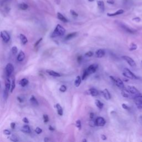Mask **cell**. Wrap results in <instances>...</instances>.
<instances>
[{
    "instance_id": "obj_1",
    "label": "cell",
    "mask_w": 142,
    "mask_h": 142,
    "mask_svg": "<svg viewBox=\"0 0 142 142\" xmlns=\"http://www.w3.org/2000/svg\"><path fill=\"white\" fill-rule=\"evenodd\" d=\"M65 33H66V30L64 29V28L60 24H57L54 31L51 34V37H55L58 36H62L64 35Z\"/></svg>"
},
{
    "instance_id": "obj_2",
    "label": "cell",
    "mask_w": 142,
    "mask_h": 142,
    "mask_svg": "<svg viewBox=\"0 0 142 142\" xmlns=\"http://www.w3.org/2000/svg\"><path fill=\"white\" fill-rule=\"evenodd\" d=\"M126 90L129 93V98H132L133 99L134 97H135L136 95H139V94L141 93V92L139 91L137 88L132 86H128L126 88Z\"/></svg>"
},
{
    "instance_id": "obj_3",
    "label": "cell",
    "mask_w": 142,
    "mask_h": 142,
    "mask_svg": "<svg viewBox=\"0 0 142 142\" xmlns=\"http://www.w3.org/2000/svg\"><path fill=\"white\" fill-rule=\"evenodd\" d=\"M123 75L124 77H126L127 78L131 79H138V77H137L133 73H132L128 68H124L123 72Z\"/></svg>"
},
{
    "instance_id": "obj_4",
    "label": "cell",
    "mask_w": 142,
    "mask_h": 142,
    "mask_svg": "<svg viewBox=\"0 0 142 142\" xmlns=\"http://www.w3.org/2000/svg\"><path fill=\"white\" fill-rule=\"evenodd\" d=\"M134 103L138 109H142V93H140L133 99Z\"/></svg>"
},
{
    "instance_id": "obj_5",
    "label": "cell",
    "mask_w": 142,
    "mask_h": 142,
    "mask_svg": "<svg viewBox=\"0 0 142 142\" xmlns=\"http://www.w3.org/2000/svg\"><path fill=\"white\" fill-rule=\"evenodd\" d=\"M122 58L126 61V62L129 65L130 67H134L136 66V63L133 59L131 57H130L128 55H123Z\"/></svg>"
},
{
    "instance_id": "obj_6",
    "label": "cell",
    "mask_w": 142,
    "mask_h": 142,
    "mask_svg": "<svg viewBox=\"0 0 142 142\" xmlns=\"http://www.w3.org/2000/svg\"><path fill=\"white\" fill-rule=\"evenodd\" d=\"M6 73L7 77H9L14 71V67H13V65L11 63H8L6 66Z\"/></svg>"
},
{
    "instance_id": "obj_7",
    "label": "cell",
    "mask_w": 142,
    "mask_h": 142,
    "mask_svg": "<svg viewBox=\"0 0 142 142\" xmlns=\"http://www.w3.org/2000/svg\"><path fill=\"white\" fill-rule=\"evenodd\" d=\"M98 67V64H93L90 65V66L88 67V68L86 69L89 76L94 73H95V71L97 70Z\"/></svg>"
},
{
    "instance_id": "obj_8",
    "label": "cell",
    "mask_w": 142,
    "mask_h": 142,
    "mask_svg": "<svg viewBox=\"0 0 142 142\" xmlns=\"http://www.w3.org/2000/svg\"><path fill=\"white\" fill-rule=\"evenodd\" d=\"M1 37L5 43H7L10 40V36L8 33V32L5 31H3L1 32Z\"/></svg>"
},
{
    "instance_id": "obj_9",
    "label": "cell",
    "mask_w": 142,
    "mask_h": 142,
    "mask_svg": "<svg viewBox=\"0 0 142 142\" xmlns=\"http://www.w3.org/2000/svg\"><path fill=\"white\" fill-rule=\"evenodd\" d=\"M105 120L103 117H98L95 120V125L97 126H104L105 125Z\"/></svg>"
},
{
    "instance_id": "obj_10",
    "label": "cell",
    "mask_w": 142,
    "mask_h": 142,
    "mask_svg": "<svg viewBox=\"0 0 142 142\" xmlns=\"http://www.w3.org/2000/svg\"><path fill=\"white\" fill-rule=\"evenodd\" d=\"M120 24V26L124 30H125L126 32H129L130 33H134L136 32V30L133 29V28H130L129 27H128V26H126V24H122V23H120L119 24Z\"/></svg>"
},
{
    "instance_id": "obj_11",
    "label": "cell",
    "mask_w": 142,
    "mask_h": 142,
    "mask_svg": "<svg viewBox=\"0 0 142 142\" xmlns=\"http://www.w3.org/2000/svg\"><path fill=\"white\" fill-rule=\"evenodd\" d=\"M86 93L88 95H91L92 96L95 97L98 95V91L95 88H90L86 92Z\"/></svg>"
},
{
    "instance_id": "obj_12",
    "label": "cell",
    "mask_w": 142,
    "mask_h": 142,
    "mask_svg": "<svg viewBox=\"0 0 142 142\" xmlns=\"http://www.w3.org/2000/svg\"><path fill=\"white\" fill-rule=\"evenodd\" d=\"M114 83L116 84V85L118 87V88H119L120 89H123L124 88V84L122 80L120 78H117L116 79V81H115Z\"/></svg>"
},
{
    "instance_id": "obj_13",
    "label": "cell",
    "mask_w": 142,
    "mask_h": 142,
    "mask_svg": "<svg viewBox=\"0 0 142 142\" xmlns=\"http://www.w3.org/2000/svg\"><path fill=\"white\" fill-rule=\"evenodd\" d=\"M102 93L103 96H104V98L106 99V100H110L111 99L110 94L107 89H104L102 92Z\"/></svg>"
},
{
    "instance_id": "obj_14",
    "label": "cell",
    "mask_w": 142,
    "mask_h": 142,
    "mask_svg": "<svg viewBox=\"0 0 142 142\" xmlns=\"http://www.w3.org/2000/svg\"><path fill=\"white\" fill-rule=\"evenodd\" d=\"M124 12V11L123 10V9H119V10L117 11L116 12H114V13H107V16H109V17L116 16H117V15H122Z\"/></svg>"
},
{
    "instance_id": "obj_15",
    "label": "cell",
    "mask_w": 142,
    "mask_h": 142,
    "mask_svg": "<svg viewBox=\"0 0 142 142\" xmlns=\"http://www.w3.org/2000/svg\"><path fill=\"white\" fill-rule=\"evenodd\" d=\"M97 5L98 6V8L101 12H103L104 11V3L103 1H98L97 2Z\"/></svg>"
},
{
    "instance_id": "obj_16",
    "label": "cell",
    "mask_w": 142,
    "mask_h": 142,
    "mask_svg": "<svg viewBox=\"0 0 142 142\" xmlns=\"http://www.w3.org/2000/svg\"><path fill=\"white\" fill-rule=\"evenodd\" d=\"M95 55H96V57L98 58H102L104 56L105 52L102 49H99L96 51Z\"/></svg>"
},
{
    "instance_id": "obj_17",
    "label": "cell",
    "mask_w": 142,
    "mask_h": 142,
    "mask_svg": "<svg viewBox=\"0 0 142 142\" xmlns=\"http://www.w3.org/2000/svg\"><path fill=\"white\" fill-rule=\"evenodd\" d=\"M46 72L49 75H50L51 76L53 77H61V75L59 73H57L56 72H55L54 71L52 70H48L46 71Z\"/></svg>"
},
{
    "instance_id": "obj_18",
    "label": "cell",
    "mask_w": 142,
    "mask_h": 142,
    "mask_svg": "<svg viewBox=\"0 0 142 142\" xmlns=\"http://www.w3.org/2000/svg\"><path fill=\"white\" fill-rule=\"evenodd\" d=\"M24 58H25V54L23 51H21L17 56V61L19 62H22L24 60Z\"/></svg>"
},
{
    "instance_id": "obj_19",
    "label": "cell",
    "mask_w": 142,
    "mask_h": 142,
    "mask_svg": "<svg viewBox=\"0 0 142 142\" xmlns=\"http://www.w3.org/2000/svg\"><path fill=\"white\" fill-rule=\"evenodd\" d=\"M20 39L21 41V43H22L23 45H26V44L27 43L28 39L24 34H20Z\"/></svg>"
},
{
    "instance_id": "obj_20",
    "label": "cell",
    "mask_w": 142,
    "mask_h": 142,
    "mask_svg": "<svg viewBox=\"0 0 142 142\" xmlns=\"http://www.w3.org/2000/svg\"><path fill=\"white\" fill-rule=\"evenodd\" d=\"M21 131L26 133H30L31 132V128L28 125H25L22 126Z\"/></svg>"
},
{
    "instance_id": "obj_21",
    "label": "cell",
    "mask_w": 142,
    "mask_h": 142,
    "mask_svg": "<svg viewBox=\"0 0 142 142\" xmlns=\"http://www.w3.org/2000/svg\"><path fill=\"white\" fill-rule=\"evenodd\" d=\"M28 83H29V82H28V80L27 79H26V78H24V79H22L20 80V82H19V84H20L21 86L24 87H25V86H27L28 84Z\"/></svg>"
},
{
    "instance_id": "obj_22",
    "label": "cell",
    "mask_w": 142,
    "mask_h": 142,
    "mask_svg": "<svg viewBox=\"0 0 142 142\" xmlns=\"http://www.w3.org/2000/svg\"><path fill=\"white\" fill-rule=\"evenodd\" d=\"M30 101L32 104L35 105V106H37V105H38V101L37 100V99L35 97H34V95H32V96L30 97Z\"/></svg>"
},
{
    "instance_id": "obj_23",
    "label": "cell",
    "mask_w": 142,
    "mask_h": 142,
    "mask_svg": "<svg viewBox=\"0 0 142 142\" xmlns=\"http://www.w3.org/2000/svg\"><path fill=\"white\" fill-rule=\"evenodd\" d=\"M55 107H56L57 110V113L59 115V116H62L63 114V111L62 107L61 106V105L59 104H57L55 105Z\"/></svg>"
},
{
    "instance_id": "obj_24",
    "label": "cell",
    "mask_w": 142,
    "mask_h": 142,
    "mask_svg": "<svg viewBox=\"0 0 142 142\" xmlns=\"http://www.w3.org/2000/svg\"><path fill=\"white\" fill-rule=\"evenodd\" d=\"M57 17L59 20L62 21L63 22H68V20L63 15L61 14V13H57Z\"/></svg>"
},
{
    "instance_id": "obj_25",
    "label": "cell",
    "mask_w": 142,
    "mask_h": 142,
    "mask_svg": "<svg viewBox=\"0 0 142 142\" xmlns=\"http://www.w3.org/2000/svg\"><path fill=\"white\" fill-rule=\"evenodd\" d=\"M81 78L80 77V76H78L76 78L75 81H74V85L76 87H78L80 86V83H81Z\"/></svg>"
},
{
    "instance_id": "obj_26",
    "label": "cell",
    "mask_w": 142,
    "mask_h": 142,
    "mask_svg": "<svg viewBox=\"0 0 142 142\" xmlns=\"http://www.w3.org/2000/svg\"><path fill=\"white\" fill-rule=\"evenodd\" d=\"M95 105H96V106L97 107V108L99 109H102L103 106H104L103 103H102L99 100H98V99H96V100L95 101Z\"/></svg>"
},
{
    "instance_id": "obj_27",
    "label": "cell",
    "mask_w": 142,
    "mask_h": 142,
    "mask_svg": "<svg viewBox=\"0 0 142 142\" xmlns=\"http://www.w3.org/2000/svg\"><path fill=\"white\" fill-rule=\"evenodd\" d=\"M77 34V32H73V33L68 34V35H67L66 38H65V39H66V40L71 39V38L76 37Z\"/></svg>"
},
{
    "instance_id": "obj_28",
    "label": "cell",
    "mask_w": 142,
    "mask_h": 142,
    "mask_svg": "<svg viewBox=\"0 0 142 142\" xmlns=\"http://www.w3.org/2000/svg\"><path fill=\"white\" fill-rule=\"evenodd\" d=\"M11 86V82H10V80L8 79V78H6L5 80V88H6L7 90H9L10 89V87Z\"/></svg>"
},
{
    "instance_id": "obj_29",
    "label": "cell",
    "mask_w": 142,
    "mask_h": 142,
    "mask_svg": "<svg viewBox=\"0 0 142 142\" xmlns=\"http://www.w3.org/2000/svg\"><path fill=\"white\" fill-rule=\"evenodd\" d=\"M137 49V45H136V44L134 43H130V46H129V50L130 51L136 50Z\"/></svg>"
},
{
    "instance_id": "obj_30",
    "label": "cell",
    "mask_w": 142,
    "mask_h": 142,
    "mask_svg": "<svg viewBox=\"0 0 142 142\" xmlns=\"http://www.w3.org/2000/svg\"><path fill=\"white\" fill-rule=\"evenodd\" d=\"M16 87V80H15V78H13L12 79V84H11V93H12L13 90L15 89Z\"/></svg>"
},
{
    "instance_id": "obj_31",
    "label": "cell",
    "mask_w": 142,
    "mask_h": 142,
    "mask_svg": "<svg viewBox=\"0 0 142 142\" xmlns=\"http://www.w3.org/2000/svg\"><path fill=\"white\" fill-rule=\"evenodd\" d=\"M19 7H20V8L21 9H23V10H26V9H27L28 7V5L24 3H21L20 6H19Z\"/></svg>"
},
{
    "instance_id": "obj_32",
    "label": "cell",
    "mask_w": 142,
    "mask_h": 142,
    "mask_svg": "<svg viewBox=\"0 0 142 142\" xmlns=\"http://www.w3.org/2000/svg\"><path fill=\"white\" fill-rule=\"evenodd\" d=\"M76 127L78 128L79 130L81 129L82 128V124H81V121L80 120H77L76 123Z\"/></svg>"
},
{
    "instance_id": "obj_33",
    "label": "cell",
    "mask_w": 142,
    "mask_h": 142,
    "mask_svg": "<svg viewBox=\"0 0 142 142\" xmlns=\"http://www.w3.org/2000/svg\"><path fill=\"white\" fill-rule=\"evenodd\" d=\"M89 76V74H88L87 70H85L83 71V76H82V80H85L86 78H87V77Z\"/></svg>"
},
{
    "instance_id": "obj_34",
    "label": "cell",
    "mask_w": 142,
    "mask_h": 142,
    "mask_svg": "<svg viewBox=\"0 0 142 142\" xmlns=\"http://www.w3.org/2000/svg\"><path fill=\"white\" fill-rule=\"evenodd\" d=\"M8 90H7L6 88H5L4 89V91H3V97H4V98L5 100H6L8 98Z\"/></svg>"
},
{
    "instance_id": "obj_35",
    "label": "cell",
    "mask_w": 142,
    "mask_h": 142,
    "mask_svg": "<svg viewBox=\"0 0 142 142\" xmlns=\"http://www.w3.org/2000/svg\"><path fill=\"white\" fill-rule=\"evenodd\" d=\"M17 51H18V49H17V47L16 46H13V47L12 48V53L13 55H16V53H17Z\"/></svg>"
},
{
    "instance_id": "obj_36",
    "label": "cell",
    "mask_w": 142,
    "mask_h": 142,
    "mask_svg": "<svg viewBox=\"0 0 142 142\" xmlns=\"http://www.w3.org/2000/svg\"><path fill=\"white\" fill-rule=\"evenodd\" d=\"M59 91L62 92H65L67 91V87H66V86L64 85H62L61 86L60 88H59Z\"/></svg>"
},
{
    "instance_id": "obj_37",
    "label": "cell",
    "mask_w": 142,
    "mask_h": 142,
    "mask_svg": "<svg viewBox=\"0 0 142 142\" xmlns=\"http://www.w3.org/2000/svg\"><path fill=\"white\" fill-rule=\"evenodd\" d=\"M10 139L11 141L12 142H17L18 141V138H17V137H16V135H12L10 138Z\"/></svg>"
},
{
    "instance_id": "obj_38",
    "label": "cell",
    "mask_w": 142,
    "mask_h": 142,
    "mask_svg": "<svg viewBox=\"0 0 142 142\" xmlns=\"http://www.w3.org/2000/svg\"><path fill=\"white\" fill-rule=\"evenodd\" d=\"M93 52L92 51H89L85 53V56L87 57H91L92 56H93Z\"/></svg>"
},
{
    "instance_id": "obj_39",
    "label": "cell",
    "mask_w": 142,
    "mask_h": 142,
    "mask_svg": "<svg viewBox=\"0 0 142 142\" xmlns=\"http://www.w3.org/2000/svg\"><path fill=\"white\" fill-rule=\"evenodd\" d=\"M43 120H44V122L45 123H47L49 121V118H48V116H47V114H45L43 115Z\"/></svg>"
},
{
    "instance_id": "obj_40",
    "label": "cell",
    "mask_w": 142,
    "mask_h": 142,
    "mask_svg": "<svg viewBox=\"0 0 142 142\" xmlns=\"http://www.w3.org/2000/svg\"><path fill=\"white\" fill-rule=\"evenodd\" d=\"M35 132L37 134H41L42 132V129L41 128L37 127L36 128V129H35Z\"/></svg>"
},
{
    "instance_id": "obj_41",
    "label": "cell",
    "mask_w": 142,
    "mask_h": 142,
    "mask_svg": "<svg viewBox=\"0 0 142 142\" xmlns=\"http://www.w3.org/2000/svg\"><path fill=\"white\" fill-rule=\"evenodd\" d=\"M70 12L71 13V15H72L73 16H74V17H78V15L77 14V13L74 11L72 10V9H71V10L70 11Z\"/></svg>"
},
{
    "instance_id": "obj_42",
    "label": "cell",
    "mask_w": 142,
    "mask_h": 142,
    "mask_svg": "<svg viewBox=\"0 0 142 142\" xmlns=\"http://www.w3.org/2000/svg\"><path fill=\"white\" fill-rule=\"evenodd\" d=\"M42 39H43V38H41L40 39H38V41L36 42L35 44H34V47H37V46L40 43V42L42 41Z\"/></svg>"
},
{
    "instance_id": "obj_43",
    "label": "cell",
    "mask_w": 142,
    "mask_h": 142,
    "mask_svg": "<svg viewBox=\"0 0 142 142\" xmlns=\"http://www.w3.org/2000/svg\"><path fill=\"white\" fill-rule=\"evenodd\" d=\"M3 133H4L5 134H6V135H10L11 132L9 131V130H8V129H6V130H3Z\"/></svg>"
},
{
    "instance_id": "obj_44",
    "label": "cell",
    "mask_w": 142,
    "mask_h": 142,
    "mask_svg": "<svg viewBox=\"0 0 142 142\" xmlns=\"http://www.w3.org/2000/svg\"><path fill=\"white\" fill-rule=\"evenodd\" d=\"M122 106L123 107V108L124 109H126V110H128V109H129V107H128V105L126 104H124L123 103V104H122Z\"/></svg>"
},
{
    "instance_id": "obj_45",
    "label": "cell",
    "mask_w": 142,
    "mask_h": 142,
    "mask_svg": "<svg viewBox=\"0 0 142 142\" xmlns=\"http://www.w3.org/2000/svg\"><path fill=\"white\" fill-rule=\"evenodd\" d=\"M22 120H23V122H24V123H26V124H28V123H29V121H28V119L26 117H24V118H23Z\"/></svg>"
},
{
    "instance_id": "obj_46",
    "label": "cell",
    "mask_w": 142,
    "mask_h": 142,
    "mask_svg": "<svg viewBox=\"0 0 142 142\" xmlns=\"http://www.w3.org/2000/svg\"><path fill=\"white\" fill-rule=\"evenodd\" d=\"M133 21H135V22H140V21H141V18H140L139 17H135V18H134L133 19Z\"/></svg>"
},
{
    "instance_id": "obj_47",
    "label": "cell",
    "mask_w": 142,
    "mask_h": 142,
    "mask_svg": "<svg viewBox=\"0 0 142 142\" xmlns=\"http://www.w3.org/2000/svg\"><path fill=\"white\" fill-rule=\"evenodd\" d=\"M15 126H16V124H15V123H11V128H12V129H15Z\"/></svg>"
},
{
    "instance_id": "obj_48",
    "label": "cell",
    "mask_w": 142,
    "mask_h": 142,
    "mask_svg": "<svg viewBox=\"0 0 142 142\" xmlns=\"http://www.w3.org/2000/svg\"><path fill=\"white\" fill-rule=\"evenodd\" d=\"M107 3H109V4H113L114 3V0H107Z\"/></svg>"
},
{
    "instance_id": "obj_49",
    "label": "cell",
    "mask_w": 142,
    "mask_h": 142,
    "mask_svg": "<svg viewBox=\"0 0 142 142\" xmlns=\"http://www.w3.org/2000/svg\"><path fill=\"white\" fill-rule=\"evenodd\" d=\"M17 100H18V101L19 102H20V103H22L23 102V99L21 98V97H17Z\"/></svg>"
},
{
    "instance_id": "obj_50",
    "label": "cell",
    "mask_w": 142,
    "mask_h": 142,
    "mask_svg": "<svg viewBox=\"0 0 142 142\" xmlns=\"http://www.w3.org/2000/svg\"><path fill=\"white\" fill-rule=\"evenodd\" d=\"M94 113H90V116H89V117H90V119H91L92 120V119H93V118H94Z\"/></svg>"
},
{
    "instance_id": "obj_51",
    "label": "cell",
    "mask_w": 142,
    "mask_h": 142,
    "mask_svg": "<svg viewBox=\"0 0 142 142\" xmlns=\"http://www.w3.org/2000/svg\"><path fill=\"white\" fill-rule=\"evenodd\" d=\"M82 56H81V55H80V56L78 57V58H77V61H78V63H80V62H81V61H82Z\"/></svg>"
},
{
    "instance_id": "obj_52",
    "label": "cell",
    "mask_w": 142,
    "mask_h": 142,
    "mask_svg": "<svg viewBox=\"0 0 142 142\" xmlns=\"http://www.w3.org/2000/svg\"><path fill=\"white\" fill-rule=\"evenodd\" d=\"M101 138H102V139L103 140H104V141H105V140L107 139V137L105 135H103V134L101 135Z\"/></svg>"
},
{
    "instance_id": "obj_53",
    "label": "cell",
    "mask_w": 142,
    "mask_h": 142,
    "mask_svg": "<svg viewBox=\"0 0 142 142\" xmlns=\"http://www.w3.org/2000/svg\"><path fill=\"white\" fill-rule=\"evenodd\" d=\"M49 129L50 130H52H52H55L54 128H53L52 126H49Z\"/></svg>"
},
{
    "instance_id": "obj_54",
    "label": "cell",
    "mask_w": 142,
    "mask_h": 142,
    "mask_svg": "<svg viewBox=\"0 0 142 142\" xmlns=\"http://www.w3.org/2000/svg\"><path fill=\"white\" fill-rule=\"evenodd\" d=\"M44 141H45V142H47V141H49V139H48V138L46 137V138H45V139H44Z\"/></svg>"
},
{
    "instance_id": "obj_55",
    "label": "cell",
    "mask_w": 142,
    "mask_h": 142,
    "mask_svg": "<svg viewBox=\"0 0 142 142\" xmlns=\"http://www.w3.org/2000/svg\"><path fill=\"white\" fill-rule=\"evenodd\" d=\"M82 142H87V140H86V139H84L82 140Z\"/></svg>"
},
{
    "instance_id": "obj_56",
    "label": "cell",
    "mask_w": 142,
    "mask_h": 142,
    "mask_svg": "<svg viewBox=\"0 0 142 142\" xmlns=\"http://www.w3.org/2000/svg\"><path fill=\"white\" fill-rule=\"evenodd\" d=\"M88 1H90V2H92V1H93L94 0H88Z\"/></svg>"
}]
</instances>
